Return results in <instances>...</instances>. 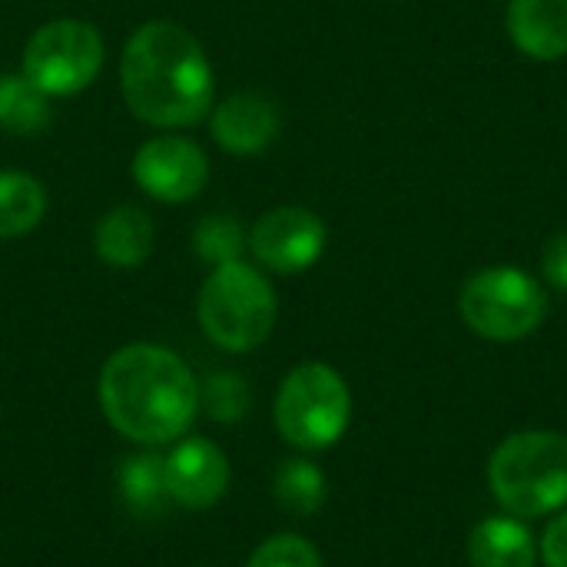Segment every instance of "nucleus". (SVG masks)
<instances>
[{"label": "nucleus", "instance_id": "obj_1", "mask_svg": "<svg viewBox=\"0 0 567 567\" xmlns=\"http://www.w3.org/2000/svg\"><path fill=\"white\" fill-rule=\"evenodd\" d=\"M120 83L126 106L153 126H193L213 110V66L199 40L173 20H150L130 37Z\"/></svg>", "mask_w": 567, "mask_h": 567}, {"label": "nucleus", "instance_id": "obj_22", "mask_svg": "<svg viewBox=\"0 0 567 567\" xmlns=\"http://www.w3.org/2000/svg\"><path fill=\"white\" fill-rule=\"evenodd\" d=\"M542 266H545V279L567 292V233H558L555 239H548L545 246V256H542Z\"/></svg>", "mask_w": 567, "mask_h": 567}, {"label": "nucleus", "instance_id": "obj_20", "mask_svg": "<svg viewBox=\"0 0 567 567\" xmlns=\"http://www.w3.org/2000/svg\"><path fill=\"white\" fill-rule=\"evenodd\" d=\"M243 246H246V233L233 216H206L196 226V252L213 266L243 259Z\"/></svg>", "mask_w": 567, "mask_h": 567}, {"label": "nucleus", "instance_id": "obj_7", "mask_svg": "<svg viewBox=\"0 0 567 567\" xmlns=\"http://www.w3.org/2000/svg\"><path fill=\"white\" fill-rule=\"evenodd\" d=\"M103 66V37L86 20H50L23 50V76L47 96H73L86 90Z\"/></svg>", "mask_w": 567, "mask_h": 567}, {"label": "nucleus", "instance_id": "obj_15", "mask_svg": "<svg viewBox=\"0 0 567 567\" xmlns=\"http://www.w3.org/2000/svg\"><path fill=\"white\" fill-rule=\"evenodd\" d=\"M120 495L126 502V508L140 518H156L166 512L169 505V492H166V468L159 455H133L120 465L116 475Z\"/></svg>", "mask_w": 567, "mask_h": 567}, {"label": "nucleus", "instance_id": "obj_19", "mask_svg": "<svg viewBox=\"0 0 567 567\" xmlns=\"http://www.w3.org/2000/svg\"><path fill=\"white\" fill-rule=\"evenodd\" d=\"M199 405L216 422H239L249 412V385L239 372H216L199 385Z\"/></svg>", "mask_w": 567, "mask_h": 567}, {"label": "nucleus", "instance_id": "obj_5", "mask_svg": "<svg viewBox=\"0 0 567 567\" xmlns=\"http://www.w3.org/2000/svg\"><path fill=\"white\" fill-rule=\"evenodd\" d=\"M462 322L492 342H518L542 329L548 316V296L538 279L512 266H492L475 272L458 296Z\"/></svg>", "mask_w": 567, "mask_h": 567}, {"label": "nucleus", "instance_id": "obj_2", "mask_svg": "<svg viewBox=\"0 0 567 567\" xmlns=\"http://www.w3.org/2000/svg\"><path fill=\"white\" fill-rule=\"evenodd\" d=\"M100 409L120 435L163 445L179 439L196 419L199 382L176 352L136 342L106 359L100 372Z\"/></svg>", "mask_w": 567, "mask_h": 567}, {"label": "nucleus", "instance_id": "obj_13", "mask_svg": "<svg viewBox=\"0 0 567 567\" xmlns=\"http://www.w3.org/2000/svg\"><path fill=\"white\" fill-rule=\"evenodd\" d=\"M153 219L140 206H116L96 226V256L116 269H136L153 252Z\"/></svg>", "mask_w": 567, "mask_h": 567}, {"label": "nucleus", "instance_id": "obj_23", "mask_svg": "<svg viewBox=\"0 0 567 567\" xmlns=\"http://www.w3.org/2000/svg\"><path fill=\"white\" fill-rule=\"evenodd\" d=\"M542 558H545V567H567V512H561V515L545 528Z\"/></svg>", "mask_w": 567, "mask_h": 567}, {"label": "nucleus", "instance_id": "obj_16", "mask_svg": "<svg viewBox=\"0 0 567 567\" xmlns=\"http://www.w3.org/2000/svg\"><path fill=\"white\" fill-rule=\"evenodd\" d=\"M50 123V96L23 73L0 76V130L33 136Z\"/></svg>", "mask_w": 567, "mask_h": 567}, {"label": "nucleus", "instance_id": "obj_14", "mask_svg": "<svg viewBox=\"0 0 567 567\" xmlns=\"http://www.w3.org/2000/svg\"><path fill=\"white\" fill-rule=\"evenodd\" d=\"M468 561L472 567H535L538 545L515 515H495L472 532Z\"/></svg>", "mask_w": 567, "mask_h": 567}, {"label": "nucleus", "instance_id": "obj_3", "mask_svg": "<svg viewBox=\"0 0 567 567\" xmlns=\"http://www.w3.org/2000/svg\"><path fill=\"white\" fill-rule=\"evenodd\" d=\"M488 485L515 518L567 508V435L545 429L508 435L488 462Z\"/></svg>", "mask_w": 567, "mask_h": 567}, {"label": "nucleus", "instance_id": "obj_17", "mask_svg": "<svg viewBox=\"0 0 567 567\" xmlns=\"http://www.w3.org/2000/svg\"><path fill=\"white\" fill-rule=\"evenodd\" d=\"M47 213V189L27 173H0V239L30 233Z\"/></svg>", "mask_w": 567, "mask_h": 567}, {"label": "nucleus", "instance_id": "obj_6", "mask_svg": "<svg viewBox=\"0 0 567 567\" xmlns=\"http://www.w3.org/2000/svg\"><path fill=\"white\" fill-rule=\"evenodd\" d=\"M352 415L346 379L326 362L292 369L276 395V425L296 449L319 452L342 439Z\"/></svg>", "mask_w": 567, "mask_h": 567}, {"label": "nucleus", "instance_id": "obj_11", "mask_svg": "<svg viewBox=\"0 0 567 567\" xmlns=\"http://www.w3.org/2000/svg\"><path fill=\"white\" fill-rule=\"evenodd\" d=\"M279 133V110L262 93H233L213 110V136L223 150L252 156Z\"/></svg>", "mask_w": 567, "mask_h": 567}, {"label": "nucleus", "instance_id": "obj_8", "mask_svg": "<svg viewBox=\"0 0 567 567\" xmlns=\"http://www.w3.org/2000/svg\"><path fill=\"white\" fill-rule=\"evenodd\" d=\"M133 179L159 203H186L209 183V159L186 136H153L133 156Z\"/></svg>", "mask_w": 567, "mask_h": 567}, {"label": "nucleus", "instance_id": "obj_21", "mask_svg": "<svg viewBox=\"0 0 567 567\" xmlns=\"http://www.w3.org/2000/svg\"><path fill=\"white\" fill-rule=\"evenodd\" d=\"M246 567H322L319 551L299 535H276L262 542Z\"/></svg>", "mask_w": 567, "mask_h": 567}, {"label": "nucleus", "instance_id": "obj_18", "mask_svg": "<svg viewBox=\"0 0 567 567\" xmlns=\"http://www.w3.org/2000/svg\"><path fill=\"white\" fill-rule=\"evenodd\" d=\"M276 502L289 512V515H316L326 505V475L306 462V458H289L279 465L276 472Z\"/></svg>", "mask_w": 567, "mask_h": 567}, {"label": "nucleus", "instance_id": "obj_4", "mask_svg": "<svg viewBox=\"0 0 567 567\" xmlns=\"http://www.w3.org/2000/svg\"><path fill=\"white\" fill-rule=\"evenodd\" d=\"M276 292L269 279L243 259L216 266L199 292V326L226 352L262 346L276 326Z\"/></svg>", "mask_w": 567, "mask_h": 567}, {"label": "nucleus", "instance_id": "obj_10", "mask_svg": "<svg viewBox=\"0 0 567 567\" xmlns=\"http://www.w3.org/2000/svg\"><path fill=\"white\" fill-rule=\"evenodd\" d=\"M166 468V492L169 502L183 508H209L226 495L229 485V462L226 455L206 442V439H186L173 449L169 458H163Z\"/></svg>", "mask_w": 567, "mask_h": 567}, {"label": "nucleus", "instance_id": "obj_9", "mask_svg": "<svg viewBox=\"0 0 567 567\" xmlns=\"http://www.w3.org/2000/svg\"><path fill=\"white\" fill-rule=\"evenodd\" d=\"M249 249L272 272H306L326 249V223L306 206L269 209L252 226Z\"/></svg>", "mask_w": 567, "mask_h": 567}, {"label": "nucleus", "instance_id": "obj_12", "mask_svg": "<svg viewBox=\"0 0 567 567\" xmlns=\"http://www.w3.org/2000/svg\"><path fill=\"white\" fill-rule=\"evenodd\" d=\"M508 33L532 60L567 56V0H512Z\"/></svg>", "mask_w": 567, "mask_h": 567}]
</instances>
